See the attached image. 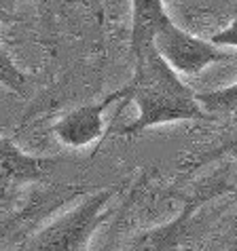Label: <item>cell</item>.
<instances>
[{
    "label": "cell",
    "instance_id": "cell-11",
    "mask_svg": "<svg viewBox=\"0 0 237 251\" xmlns=\"http://www.w3.org/2000/svg\"><path fill=\"white\" fill-rule=\"evenodd\" d=\"M17 251H24V249H17Z\"/></svg>",
    "mask_w": 237,
    "mask_h": 251
},
{
    "label": "cell",
    "instance_id": "cell-1",
    "mask_svg": "<svg viewBox=\"0 0 237 251\" xmlns=\"http://www.w3.org/2000/svg\"><path fill=\"white\" fill-rule=\"evenodd\" d=\"M125 89L127 100L138 106L136 121L123 129V135L127 137L167 123L214 118L201 108L197 93L180 80L178 72L157 53L155 47L136 57V72Z\"/></svg>",
    "mask_w": 237,
    "mask_h": 251
},
{
    "label": "cell",
    "instance_id": "cell-3",
    "mask_svg": "<svg viewBox=\"0 0 237 251\" xmlns=\"http://www.w3.org/2000/svg\"><path fill=\"white\" fill-rule=\"evenodd\" d=\"M152 47L178 74H199L212 64L220 61H237V53H229L227 49L216 47L212 40L199 38L195 34L182 30L172 19L159 27Z\"/></svg>",
    "mask_w": 237,
    "mask_h": 251
},
{
    "label": "cell",
    "instance_id": "cell-8",
    "mask_svg": "<svg viewBox=\"0 0 237 251\" xmlns=\"http://www.w3.org/2000/svg\"><path fill=\"white\" fill-rule=\"evenodd\" d=\"M0 72H2V85L13 91H19L26 85V76L19 72V68L15 66V61L11 59V55L6 49H2L0 53Z\"/></svg>",
    "mask_w": 237,
    "mask_h": 251
},
{
    "label": "cell",
    "instance_id": "cell-7",
    "mask_svg": "<svg viewBox=\"0 0 237 251\" xmlns=\"http://www.w3.org/2000/svg\"><path fill=\"white\" fill-rule=\"evenodd\" d=\"M197 100L207 114H237V80L229 87L197 93Z\"/></svg>",
    "mask_w": 237,
    "mask_h": 251
},
{
    "label": "cell",
    "instance_id": "cell-9",
    "mask_svg": "<svg viewBox=\"0 0 237 251\" xmlns=\"http://www.w3.org/2000/svg\"><path fill=\"white\" fill-rule=\"evenodd\" d=\"M210 40L216 47H222V49H225V47H233V49H237V17L227 27H222V30L216 32Z\"/></svg>",
    "mask_w": 237,
    "mask_h": 251
},
{
    "label": "cell",
    "instance_id": "cell-6",
    "mask_svg": "<svg viewBox=\"0 0 237 251\" xmlns=\"http://www.w3.org/2000/svg\"><path fill=\"white\" fill-rule=\"evenodd\" d=\"M167 19L163 0H131V51L136 57L150 51L159 27Z\"/></svg>",
    "mask_w": 237,
    "mask_h": 251
},
{
    "label": "cell",
    "instance_id": "cell-2",
    "mask_svg": "<svg viewBox=\"0 0 237 251\" xmlns=\"http://www.w3.org/2000/svg\"><path fill=\"white\" fill-rule=\"evenodd\" d=\"M117 188H104L89 194L70 211L55 218L51 224L38 230L22 247L24 251H85L87 243L106 220V205Z\"/></svg>",
    "mask_w": 237,
    "mask_h": 251
},
{
    "label": "cell",
    "instance_id": "cell-4",
    "mask_svg": "<svg viewBox=\"0 0 237 251\" xmlns=\"http://www.w3.org/2000/svg\"><path fill=\"white\" fill-rule=\"evenodd\" d=\"M118 100H127V89L121 87L117 91L104 95L93 103H85L64 114L53 125V133L68 148H85L104 135V114Z\"/></svg>",
    "mask_w": 237,
    "mask_h": 251
},
{
    "label": "cell",
    "instance_id": "cell-10",
    "mask_svg": "<svg viewBox=\"0 0 237 251\" xmlns=\"http://www.w3.org/2000/svg\"><path fill=\"white\" fill-rule=\"evenodd\" d=\"M163 2H172V0H163Z\"/></svg>",
    "mask_w": 237,
    "mask_h": 251
},
{
    "label": "cell",
    "instance_id": "cell-5",
    "mask_svg": "<svg viewBox=\"0 0 237 251\" xmlns=\"http://www.w3.org/2000/svg\"><path fill=\"white\" fill-rule=\"evenodd\" d=\"M0 150H2V190L4 192L26 184L43 182L53 171V167L59 163V158L28 154L11 137L0 139Z\"/></svg>",
    "mask_w": 237,
    "mask_h": 251
}]
</instances>
